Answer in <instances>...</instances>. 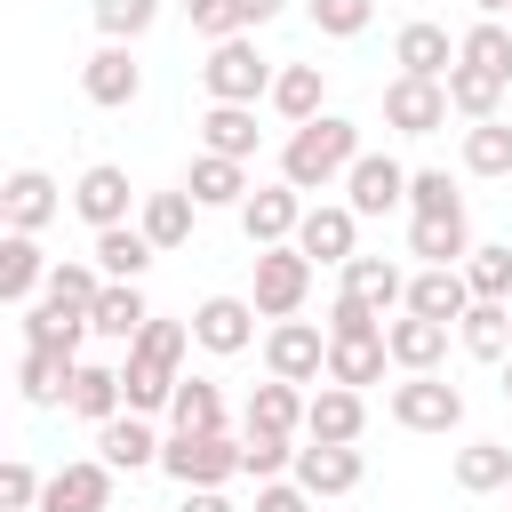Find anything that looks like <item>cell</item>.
<instances>
[{"label": "cell", "mask_w": 512, "mask_h": 512, "mask_svg": "<svg viewBox=\"0 0 512 512\" xmlns=\"http://www.w3.org/2000/svg\"><path fill=\"white\" fill-rule=\"evenodd\" d=\"M184 344H192V320H160V312H152V328H144V336L128 344V360H120L128 416H152V408L176 400V384H184Z\"/></svg>", "instance_id": "cell-1"}, {"label": "cell", "mask_w": 512, "mask_h": 512, "mask_svg": "<svg viewBox=\"0 0 512 512\" xmlns=\"http://www.w3.org/2000/svg\"><path fill=\"white\" fill-rule=\"evenodd\" d=\"M352 160H360V128L344 112H320V120L288 128V144H280V176L296 192H328L336 176H352Z\"/></svg>", "instance_id": "cell-2"}, {"label": "cell", "mask_w": 512, "mask_h": 512, "mask_svg": "<svg viewBox=\"0 0 512 512\" xmlns=\"http://www.w3.org/2000/svg\"><path fill=\"white\" fill-rule=\"evenodd\" d=\"M272 64L256 56V40L240 32V40H216L208 48V64H200V88H208V104H256V96H272Z\"/></svg>", "instance_id": "cell-3"}, {"label": "cell", "mask_w": 512, "mask_h": 512, "mask_svg": "<svg viewBox=\"0 0 512 512\" xmlns=\"http://www.w3.org/2000/svg\"><path fill=\"white\" fill-rule=\"evenodd\" d=\"M160 472H168L176 488H224V480L240 472V440H232V432H168Z\"/></svg>", "instance_id": "cell-4"}, {"label": "cell", "mask_w": 512, "mask_h": 512, "mask_svg": "<svg viewBox=\"0 0 512 512\" xmlns=\"http://www.w3.org/2000/svg\"><path fill=\"white\" fill-rule=\"evenodd\" d=\"M304 296H312V256L288 240V248H256V312L264 320H296L304 312Z\"/></svg>", "instance_id": "cell-5"}, {"label": "cell", "mask_w": 512, "mask_h": 512, "mask_svg": "<svg viewBox=\"0 0 512 512\" xmlns=\"http://www.w3.org/2000/svg\"><path fill=\"white\" fill-rule=\"evenodd\" d=\"M448 80H416V72H392L384 80V128H400V136H432V128H448Z\"/></svg>", "instance_id": "cell-6"}, {"label": "cell", "mask_w": 512, "mask_h": 512, "mask_svg": "<svg viewBox=\"0 0 512 512\" xmlns=\"http://www.w3.org/2000/svg\"><path fill=\"white\" fill-rule=\"evenodd\" d=\"M392 424L400 432H456L464 424V392L440 376H400L392 384Z\"/></svg>", "instance_id": "cell-7"}, {"label": "cell", "mask_w": 512, "mask_h": 512, "mask_svg": "<svg viewBox=\"0 0 512 512\" xmlns=\"http://www.w3.org/2000/svg\"><path fill=\"white\" fill-rule=\"evenodd\" d=\"M296 224H304V192H296L288 176H280V184H256V192L240 200V232H248V248H288Z\"/></svg>", "instance_id": "cell-8"}, {"label": "cell", "mask_w": 512, "mask_h": 512, "mask_svg": "<svg viewBox=\"0 0 512 512\" xmlns=\"http://www.w3.org/2000/svg\"><path fill=\"white\" fill-rule=\"evenodd\" d=\"M264 368H272L280 384H312V376H328V336H320L312 320H280V328L264 336Z\"/></svg>", "instance_id": "cell-9"}, {"label": "cell", "mask_w": 512, "mask_h": 512, "mask_svg": "<svg viewBox=\"0 0 512 512\" xmlns=\"http://www.w3.org/2000/svg\"><path fill=\"white\" fill-rule=\"evenodd\" d=\"M400 200H408V168H400L392 152H360L352 176H344V208H352V216H384V208H400Z\"/></svg>", "instance_id": "cell-10"}, {"label": "cell", "mask_w": 512, "mask_h": 512, "mask_svg": "<svg viewBox=\"0 0 512 512\" xmlns=\"http://www.w3.org/2000/svg\"><path fill=\"white\" fill-rule=\"evenodd\" d=\"M80 88H88V104H104V112H120V104H136L144 96V64L120 48V40H104L88 64H80Z\"/></svg>", "instance_id": "cell-11"}, {"label": "cell", "mask_w": 512, "mask_h": 512, "mask_svg": "<svg viewBox=\"0 0 512 512\" xmlns=\"http://www.w3.org/2000/svg\"><path fill=\"white\" fill-rule=\"evenodd\" d=\"M384 344H392V368H408V376H440V360H448V320L400 312V320H384Z\"/></svg>", "instance_id": "cell-12"}, {"label": "cell", "mask_w": 512, "mask_h": 512, "mask_svg": "<svg viewBox=\"0 0 512 512\" xmlns=\"http://www.w3.org/2000/svg\"><path fill=\"white\" fill-rule=\"evenodd\" d=\"M360 424H368V400H360L352 384H320V392L304 400V440L352 448V440H360Z\"/></svg>", "instance_id": "cell-13"}, {"label": "cell", "mask_w": 512, "mask_h": 512, "mask_svg": "<svg viewBox=\"0 0 512 512\" xmlns=\"http://www.w3.org/2000/svg\"><path fill=\"white\" fill-rule=\"evenodd\" d=\"M104 504H112V464L104 456H80V464L48 472V488H40V512H104Z\"/></svg>", "instance_id": "cell-14"}, {"label": "cell", "mask_w": 512, "mask_h": 512, "mask_svg": "<svg viewBox=\"0 0 512 512\" xmlns=\"http://www.w3.org/2000/svg\"><path fill=\"white\" fill-rule=\"evenodd\" d=\"M128 168H112V160H96V168H80V184H72V208H80V224H96V232H112V224H128Z\"/></svg>", "instance_id": "cell-15"}, {"label": "cell", "mask_w": 512, "mask_h": 512, "mask_svg": "<svg viewBox=\"0 0 512 512\" xmlns=\"http://www.w3.org/2000/svg\"><path fill=\"white\" fill-rule=\"evenodd\" d=\"M352 232H360V216L344 208V200H320V208H304V224H296V248L312 256V264H352Z\"/></svg>", "instance_id": "cell-16"}, {"label": "cell", "mask_w": 512, "mask_h": 512, "mask_svg": "<svg viewBox=\"0 0 512 512\" xmlns=\"http://www.w3.org/2000/svg\"><path fill=\"white\" fill-rule=\"evenodd\" d=\"M480 296H472V280H464V264H424L416 280H408V312H424V320H464Z\"/></svg>", "instance_id": "cell-17"}, {"label": "cell", "mask_w": 512, "mask_h": 512, "mask_svg": "<svg viewBox=\"0 0 512 512\" xmlns=\"http://www.w3.org/2000/svg\"><path fill=\"white\" fill-rule=\"evenodd\" d=\"M248 336H256V304L248 296H208L200 312H192V344L200 352H248Z\"/></svg>", "instance_id": "cell-18"}, {"label": "cell", "mask_w": 512, "mask_h": 512, "mask_svg": "<svg viewBox=\"0 0 512 512\" xmlns=\"http://www.w3.org/2000/svg\"><path fill=\"white\" fill-rule=\"evenodd\" d=\"M296 488H304V496H352V488H360V448L304 440V448H296Z\"/></svg>", "instance_id": "cell-19"}, {"label": "cell", "mask_w": 512, "mask_h": 512, "mask_svg": "<svg viewBox=\"0 0 512 512\" xmlns=\"http://www.w3.org/2000/svg\"><path fill=\"white\" fill-rule=\"evenodd\" d=\"M56 208H64V200H56V176H48V168H16V176L0 184V216H8V232H40Z\"/></svg>", "instance_id": "cell-20"}, {"label": "cell", "mask_w": 512, "mask_h": 512, "mask_svg": "<svg viewBox=\"0 0 512 512\" xmlns=\"http://www.w3.org/2000/svg\"><path fill=\"white\" fill-rule=\"evenodd\" d=\"M48 272H56V264L40 256L32 232H8V240H0V296H8L16 312H24L32 296H48Z\"/></svg>", "instance_id": "cell-21"}, {"label": "cell", "mask_w": 512, "mask_h": 512, "mask_svg": "<svg viewBox=\"0 0 512 512\" xmlns=\"http://www.w3.org/2000/svg\"><path fill=\"white\" fill-rule=\"evenodd\" d=\"M88 328H96L104 344H136V336L152 328V304H144V288H136V280H104V296H96Z\"/></svg>", "instance_id": "cell-22"}, {"label": "cell", "mask_w": 512, "mask_h": 512, "mask_svg": "<svg viewBox=\"0 0 512 512\" xmlns=\"http://www.w3.org/2000/svg\"><path fill=\"white\" fill-rule=\"evenodd\" d=\"M392 64H400V72H416V80H448V72H456V48H448V32H440V24H424V16H416V24H400Z\"/></svg>", "instance_id": "cell-23"}, {"label": "cell", "mask_w": 512, "mask_h": 512, "mask_svg": "<svg viewBox=\"0 0 512 512\" xmlns=\"http://www.w3.org/2000/svg\"><path fill=\"white\" fill-rule=\"evenodd\" d=\"M392 368V344H384V328L376 336H328V384H376Z\"/></svg>", "instance_id": "cell-24"}, {"label": "cell", "mask_w": 512, "mask_h": 512, "mask_svg": "<svg viewBox=\"0 0 512 512\" xmlns=\"http://www.w3.org/2000/svg\"><path fill=\"white\" fill-rule=\"evenodd\" d=\"M320 104H328V72H320V64H280L272 112H280L288 128H304V120H320Z\"/></svg>", "instance_id": "cell-25"}, {"label": "cell", "mask_w": 512, "mask_h": 512, "mask_svg": "<svg viewBox=\"0 0 512 512\" xmlns=\"http://www.w3.org/2000/svg\"><path fill=\"white\" fill-rule=\"evenodd\" d=\"M200 152L248 160V152H256V104H208V112H200Z\"/></svg>", "instance_id": "cell-26"}, {"label": "cell", "mask_w": 512, "mask_h": 512, "mask_svg": "<svg viewBox=\"0 0 512 512\" xmlns=\"http://www.w3.org/2000/svg\"><path fill=\"white\" fill-rule=\"evenodd\" d=\"M184 192H192L200 208H240L256 184H248V160H216V152H200L192 176H184Z\"/></svg>", "instance_id": "cell-27"}, {"label": "cell", "mask_w": 512, "mask_h": 512, "mask_svg": "<svg viewBox=\"0 0 512 512\" xmlns=\"http://www.w3.org/2000/svg\"><path fill=\"white\" fill-rule=\"evenodd\" d=\"M408 256H424V264H464V256H472L464 208H456V216H408Z\"/></svg>", "instance_id": "cell-28"}, {"label": "cell", "mask_w": 512, "mask_h": 512, "mask_svg": "<svg viewBox=\"0 0 512 512\" xmlns=\"http://www.w3.org/2000/svg\"><path fill=\"white\" fill-rule=\"evenodd\" d=\"M72 376H80L72 352H32V344H24V360H16V392H24L32 408H56V400L72 392Z\"/></svg>", "instance_id": "cell-29"}, {"label": "cell", "mask_w": 512, "mask_h": 512, "mask_svg": "<svg viewBox=\"0 0 512 512\" xmlns=\"http://www.w3.org/2000/svg\"><path fill=\"white\" fill-rule=\"evenodd\" d=\"M64 408H72V416H88V424H112V416H128V392H120V368H96V360H80V376H72V392H64Z\"/></svg>", "instance_id": "cell-30"}, {"label": "cell", "mask_w": 512, "mask_h": 512, "mask_svg": "<svg viewBox=\"0 0 512 512\" xmlns=\"http://www.w3.org/2000/svg\"><path fill=\"white\" fill-rule=\"evenodd\" d=\"M96 448H104V464H112V472H144V464H160V448H168V440H152V424H144V416H112V424H96Z\"/></svg>", "instance_id": "cell-31"}, {"label": "cell", "mask_w": 512, "mask_h": 512, "mask_svg": "<svg viewBox=\"0 0 512 512\" xmlns=\"http://www.w3.org/2000/svg\"><path fill=\"white\" fill-rule=\"evenodd\" d=\"M344 296L392 312V304H408V272H400L392 256H352V264H344Z\"/></svg>", "instance_id": "cell-32"}, {"label": "cell", "mask_w": 512, "mask_h": 512, "mask_svg": "<svg viewBox=\"0 0 512 512\" xmlns=\"http://www.w3.org/2000/svg\"><path fill=\"white\" fill-rule=\"evenodd\" d=\"M80 336H96V328H88V312L24 304V344H32V352H72V360H80Z\"/></svg>", "instance_id": "cell-33"}, {"label": "cell", "mask_w": 512, "mask_h": 512, "mask_svg": "<svg viewBox=\"0 0 512 512\" xmlns=\"http://www.w3.org/2000/svg\"><path fill=\"white\" fill-rule=\"evenodd\" d=\"M152 256H160V248L144 240V224H112V232H96V272H104V280H144Z\"/></svg>", "instance_id": "cell-34"}, {"label": "cell", "mask_w": 512, "mask_h": 512, "mask_svg": "<svg viewBox=\"0 0 512 512\" xmlns=\"http://www.w3.org/2000/svg\"><path fill=\"white\" fill-rule=\"evenodd\" d=\"M248 432H280V440H296V432H304V392L280 384V376L256 384V392H248Z\"/></svg>", "instance_id": "cell-35"}, {"label": "cell", "mask_w": 512, "mask_h": 512, "mask_svg": "<svg viewBox=\"0 0 512 512\" xmlns=\"http://www.w3.org/2000/svg\"><path fill=\"white\" fill-rule=\"evenodd\" d=\"M456 488H464V496L512 488V448H504V440H464V448H456Z\"/></svg>", "instance_id": "cell-36"}, {"label": "cell", "mask_w": 512, "mask_h": 512, "mask_svg": "<svg viewBox=\"0 0 512 512\" xmlns=\"http://www.w3.org/2000/svg\"><path fill=\"white\" fill-rule=\"evenodd\" d=\"M192 216H200V200H192V192H152L136 224H144V240H152V248H184V240H192Z\"/></svg>", "instance_id": "cell-37"}, {"label": "cell", "mask_w": 512, "mask_h": 512, "mask_svg": "<svg viewBox=\"0 0 512 512\" xmlns=\"http://www.w3.org/2000/svg\"><path fill=\"white\" fill-rule=\"evenodd\" d=\"M456 64H472V72H496V80H512V24L504 16H480L464 40H456Z\"/></svg>", "instance_id": "cell-38"}, {"label": "cell", "mask_w": 512, "mask_h": 512, "mask_svg": "<svg viewBox=\"0 0 512 512\" xmlns=\"http://www.w3.org/2000/svg\"><path fill=\"white\" fill-rule=\"evenodd\" d=\"M168 424H176V432H224V392H216L208 376H184L176 400H168Z\"/></svg>", "instance_id": "cell-39"}, {"label": "cell", "mask_w": 512, "mask_h": 512, "mask_svg": "<svg viewBox=\"0 0 512 512\" xmlns=\"http://www.w3.org/2000/svg\"><path fill=\"white\" fill-rule=\"evenodd\" d=\"M456 336H464L472 360H504V352H512V304H472V312L456 320Z\"/></svg>", "instance_id": "cell-40"}, {"label": "cell", "mask_w": 512, "mask_h": 512, "mask_svg": "<svg viewBox=\"0 0 512 512\" xmlns=\"http://www.w3.org/2000/svg\"><path fill=\"white\" fill-rule=\"evenodd\" d=\"M504 88H512V80H496V72H472V64H456V72H448V104H456L472 128H480V120H496Z\"/></svg>", "instance_id": "cell-41"}, {"label": "cell", "mask_w": 512, "mask_h": 512, "mask_svg": "<svg viewBox=\"0 0 512 512\" xmlns=\"http://www.w3.org/2000/svg\"><path fill=\"white\" fill-rule=\"evenodd\" d=\"M464 280H472L480 304H512V248H504V240L472 248V256H464Z\"/></svg>", "instance_id": "cell-42"}, {"label": "cell", "mask_w": 512, "mask_h": 512, "mask_svg": "<svg viewBox=\"0 0 512 512\" xmlns=\"http://www.w3.org/2000/svg\"><path fill=\"white\" fill-rule=\"evenodd\" d=\"M464 168H472V176H512V128H504V120L464 128Z\"/></svg>", "instance_id": "cell-43"}, {"label": "cell", "mask_w": 512, "mask_h": 512, "mask_svg": "<svg viewBox=\"0 0 512 512\" xmlns=\"http://www.w3.org/2000/svg\"><path fill=\"white\" fill-rule=\"evenodd\" d=\"M96 296H104V272H96V264H56L40 304H64V312H96Z\"/></svg>", "instance_id": "cell-44"}, {"label": "cell", "mask_w": 512, "mask_h": 512, "mask_svg": "<svg viewBox=\"0 0 512 512\" xmlns=\"http://www.w3.org/2000/svg\"><path fill=\"white\" fill-rule=\"evenodd\" d=\"M288 464H296V440H280V432H248V424H240V472H248V480H280Z\"/></svg>", "instance_id": "cell-45"}, {"label": "cell", "mask_w": 512, "mask_h": 512, "mask_svg": "<svg viewBox=\"0 0 512 512\" xmlns=\"http://www.w3.org/2000/svg\"><path fill=\"white\" fill-rule=\"evenodd\" d=\"M152 16H160V0H96V32H104V40H120V48H128V40H144V32H152Z\"/></svg>", "instance_id": "cell-46"}, {"label": "cell", "mask_w": 512, "mask_h": 512, "mask_svg": "<svg viewBox=\"0 0 512 512\" xmlns=\"http://www.w3.org/2000/svg\"><path fill=\"white\" fill-rule=\"evenodd\" d=\"M464 200H456V184H448V168H408V216H456Z\"/></svg>", "instance_id": "cell-47"}, {"label": "cell", "mask_w": 512, "mask_h": 512, "mask_svg": "<svg viewBox=\"0 0 512 512\" xmlns=\"http://www.w3.org/2000/svg\"><path fill=\"white\" fill-rule=\"evenodd\" d=\"M368 16H376V0H312V24H320L328 40H352V32H368Z\"/></svg>", "instance_id": "cell-48"}, {"label": "cell", "mask_w": 512, "mask_h": 512, "mask_svg": "<svg viewBox=\"0 0 512 512\" xmlns=\"http://www.w3.org/2000/svg\"><path fill=\"white\" fill-rule=\"evenodd\" d=\"M184 16H192V32L216 48V40H240V8L232 0H184Z\"/></svg>", "instance_id": "cell-49"}, {"label": "cell", "mask_w": 512, "mask_h": 512, "mask_svg": "<svg viewBox=\"0 0 512 512\" xmlns=\"http://www.w3.org/2000/svg\"><path fill=\"white\" fill-rule=\"evenodd\" d=\"M40 488H48V480H40L24 456H16V464H0V512H32V504H40Z\"/></svg>", "instance_id": "cell-50"}, {"label": "cell", "mask_w": 512, "mask_h": 512, "mask_svg": "<svg viewBox=\"0 0 512 512\" xmlns=\"http://www.w3.org/2000/svg\"><path fill=\"white\" fill-rule=\"evenodd\" d=\"M376 328H384L376 304H360V296H336L328 304V336H376Z\"/></svg>", "instance_id": "cell-51"}, {"label": "cell", "mask_w": 512, "mask_h": 512, "mask_svg": "<svg viewBox=\"0 0 512 512\" xmlns=\"http://www.w3.org/2000/svg\"><path fill=\"white\" fill-rule=\"evenodd\" d=\"M256 512H312V496L288 488V480H264V488H256Z\"/></svg>", "instance_id": "cell-52"}, {"label": "cell", "mask_w": 512, "mask_h": 512, "mask_svg": "<svg viewBox=\"0 0 512 512\" xmlns=\"http://www.w3.org/2000/svg\"><path fill=\"white\" fill-rule=\"evenodd\" d=\"M232 8H240V32H248V24H272L288 0H232Z\"/></svg>", "instance_id": "cell-53"}, {"label": "cell", "mask_w": 512, "mask_h": 512, "mask_svg": "<svg viewBox=\"0 0 512 512\" xmlns=\"http://www.w3.org/2000/svg\"><path fill=\"white\" fill-rule=\"evenodd\" d=\"M184 512H232L224 488H184Z\"/></svg>", "instance_id": "cell-54"}, {"label": "cell", "mask_w": 512, "mask_h": 512, "mask_svg": "<svg viewBox=\"0 0 512 512\" xmlns=\"http://www.w3.org/2000/svg\"><path fill=\"white\" fill-rule=\"evenodd\" d=\"M472 8H480V16H512V0H472Z\"/></svg>", "instance_id": "cell-55"}, {"label": "cell", "mask_w": 512, "mask_h": 512, "mask_svg": "<svg viewBox=\"0 0 512 512\" xmlns=\"http://www.w3.org/2000/svg\"><path fill=\"white\" fill-rule=\"evenodd\" d=\"M504 400H512V360H504Z\"/></svg>", "instance_id": "cell-56"}, {"label": "cell", "mask_w": 512, "mask_h": 512, "mask_svg": "<svg viewBox=\"0 0 512 512\" xmlns=\"http://www.w3.org/2000/svg\"><path fill=\"white\" fill-rule=\"evenodd\" d=\"M504 24H512V16H504Z\"/></svg>", "instance_id": "cell-57"}]
</instances>
